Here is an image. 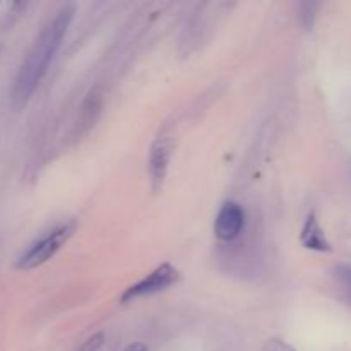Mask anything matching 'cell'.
<instances>
[{"label":"cell","instance_id":"6da1fadb","mask_svg":"<svg viewBox=\"0 0 351 351\" xmlns=\"http://www.w3.org/2000/svg\"><path fill=\"white\" fill-rule=\"evenodd\" d=\"M74 14L75 7L67 3L40 31L14 77L12 89H10V105L14 110H23L33 98L34 91L47 75L48 67L53 62L58 48L62 47V41L71 27Z\"/></svg>","mask_w":351,"mask_h":351},{"label":"cell","instance_id":"7a4b0ae2","mask_svg":"<svg viewBox=\"0 0 351 351\" xmlns=\"http://www.w3.org/2000/svg\"><path fill=\"white\" fill-rule=\"evenodd\" d=\"M75 232V221H64L51 228L50 232L43 233L40 239L26 247L16 259V269L29 271L43 266L45 263L51 259L65 243L71 240Z\"/></svg>","mask_w":351,"mask_h":351},{"label":"cell","instance_id":"3957f363","mask_svg":"<svg viewBox=\"0 0 351 351\" xmlns=\"http://www.w3.org/2000/svg\"><path fill=\"white\" fill-rule=\"evenodd\" d=\"M178 276H180V274H178L177 267L171 266L170 263L161 264L156 269L151 271L147 276H144L143 280L130 285V287L122 293L120 300H122V304H129V302L139 300V298L153 297V295L161 293V291L173 287L178 281Z\"/></svg>","mask_w":351,"mask_h":351},{"label":"cell","instance_id":"277c9868","mask_svg":"<svg viewBox=\"0 0 351 351\" xmlns=\"http://www.w3.org/2000/svg\"><path fill=\"white\" fill-rule=\"evenodd\" d=\"M171 158V136L167 130H160L154 137L149 149V160H147V168H149L151 187L154 192L161 191L168 175V167H170Z\"/></svg>","mask_w":351,"mask_h":351},{"label":"cell","instance_id":"5b68a950","mask_svg":"<svg viewBox=\"0 0 351 351\" xmlns=\"http://www.w3.org/2000/svg\"><path fill=\"white\" fill-rule=\"evenodd\" d=\"M245 226V211L237 202H226L216 215L215 233L223 242H233L239 239Z\"/></svg>","mask_w":351,"mask_h":351},{"label":"cell","instance_id":"8992f818","mask_svg":"<svg viewBox=\"0 0 351 351\" xmlns=\"http://www.w3.org/2000/svg\"><path fill=\"white\" fill-rule=\"evenodd\" d=\"M300 242L305 249L314 250V252H331L332 250V245L329 243L315 213H311L305 219L304 226H302Z\"/></svg>","mask_w":351,"mask_h":351},{"label":"cell","instance_id":"52a82bcc","mask_svg":"<svg viewBox=\"0 0 351 351\" xmlns=\"http://www.w3.org/2000/svg\"><path fill=\"white\" fill-rule=\"evenodd\" d=\"M101 93L98 89H91L89 95L86 96L84 103H82L81 115H79L77 123L79 132H86L89 127L95 125V122L99 117V112H101Z\"/></svg>","mask_w":351,"mask_h":351},{"label":"cell","instance_id":"ba28073f","mask_svg":"<svg viewBox=\"0 0 351 351\" xmlns=\"http://www.w3.org/2000/svg\"><path fill=\"white\" fill-rule=\"evenodd\" d=\"M332 274H335L336 283L339 285L341 291L345 293L346 300H348V304L351 305V266H345V264L336 266Z\"/></svg>","mask_w":351,"mask_h":351},{"label":"cell","instance_id":"9c48e42d","mask_svg":"<svg viewBox=\"0 0 351 351\" xmlns=\"http://www.w3.org/2000/svg\"><path fill=\"white\" fill-rule=\"evenodd\" d=\"M103 343H105V336H103V332H98V335H93L79 351H98L103 346Z\"/></svg>","mask_w":351,"mask_h":351},{"label":"cell","instance_id":"30bf717a","mask_svg":"<svg viewBox=\"0 0 351 351\" xmlns=\"http://www.w3.org/2000/svg\"><path fill=\"white\" fill-rule=\"evenodd\" d=\"M264 351H295L288 343H285L283 339H269L264 346Z\"/></svg>","mask_w":351,"mask_h":351},{"label":"cell","instance_id":"8fae6325","mask_svg":"<svg viewBox=\"0 0 351 351\" xmlns=\"http://www.w3.org/2000/svg\"><path fill=\"white\" fill-rule=\"evenodd\" d=\"M123 351H147V346L144 345V343L137 341V343H130V345Z\"/></svg>","mask_w":351,"mask_h":351},{"label":"cell","instance_id":"7c38bea8","mask_svg":"<svg viewBox=\"0 0 351 351\" xmlns=\"http://www.w3.org/2000/svg\"><path fill=\"white\" fill-rule=\"evenodd\" d=\"M0 50H2V48H0Z\"/></svg>","mask_w":351,"mask_h":351}]
</instances>
